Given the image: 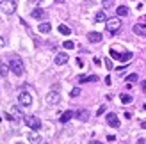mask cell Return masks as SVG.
Here are the masks:
<instances>
[{
	"instance_id": "1",
	"label": "cell",
	"mask_w": 146,
	"mask_h": 144,
	"mask_svg": "<svg viewBox=\"0 0 146 144\" xmlns=\"http://www.w3.org/2000/svg\"><path fill=\"white\" fill-rule=\"evenodd\" d=\"M9 68H11V71L14 75H23V61L20 59V57H11V61H9Z\"/></svg>"
},
{
	"instance_id": "2",
	"label": "cell",
	"mask_w": 146,
	"mask_h": 144,
	"mask_svg": "<svg viewBox=\"0 0 146 144\" xmlns=\"http://www.w3.org/2000/svg\"><path fill=\"white\" fill-rule=\"evenodd\" d=\"M5 118L9 119V121H21V119H25V116H23V112H21V109L20 107H11V110L5 114Z\"/></svg>"
},
{
	"instance_id": "3",
	"label": "cell",
	"mask_w": 146,
	"mask_h": 144,
	"mask_svg": "<svg viewBox=\"0 0 146 144\" xmlns=\"http://www.w3.org/2000/svg\"><path fill=\"white\" fill-rule=\"evenodd\" d=\"M0 11L4 14H13L16 11V2L14 0H0Z\"/></svg>"
},
{
	"instance_id": "4",
	"label": "cell",
	"mask_w": 146,
	"mask_h": 144,
	"mask_svg": "<svg viewBox=\"0 0 146 144\" xmlns=\"http://www.w3.org/2000/svg\"><path fill=\"white\" fill-rule=\"evenodd\" d=\"M105 28H107L111 34L118 32L119 28H121V20H119V18H107V21H105Z\"/></svg>"
},
{
	"instance_id": "5",
	"label": "cell",
	"mask_w": 146,
	"mask_h": 144,
	"mask_svg": "<svg viewBox=\"0 0 146 144\" xmlns=\"http://www.w3.org/2000/svg\"><path fill=\"white\" fill-rule=\"evenodd\" d=\"M111 57H112V59L121 61V62H127V61L132 59V52H127V50H123V54H119V52H116V48H111Z\"/></svg>"
},
{
	"instance_id": "6",
	"label": "cell",
	"mask_w": 146,
	"mask_h": 144,
	"mask_svg": "<svg viewBox=\"0 0 146 144\" xmlns=\"http://www.w3.org/2000/svg\"><path fill=\"white\" fill-rule=\"evenodd\" d=\"M25 125L29 128H32V130H39V128H41V121H39V118H36V116H27L25 118Z\"/></svg>"
},
{
	"instance_id": "7",
	"label": "cell",
	"mask_w": 146,
	"mask_h": 144,
	"mask_svg": "<svg viewBox=\"0 0 146 144\" xmlns=\"http://www.w3.org/2000/svg\"><path fill=\"white\" fill-rule=\"evenodd\" d=\"M45 102H46L48 105H55V103L61 102V94H59L57 91H50L48 94L45 96Z\"/></svg>"
},
{
	"instance_id": "8",
	"label": "cell",
	"mask_w": 146,
	"mask_h": 144,
	"mask_svg": "<svg viewBox=\"0 0 146 144\" xmlns=\"http://www.w3.org/2000/svg\"><path fill=\"white\" fill-rule=\"evenodd\" d=\"M18 102H20V105L29 107V105H32V96L29 94L27 91H21L20 94H18Z\"/></svg>"
},
{
	"instance_id": "9",
	"label": "cell",
	"mask_w": 146,
	"mask_h": 144,
	"mask_svg": "<svg viewBox=\"0 0 146 144\" xmlns=\"http://www.w3.org/2000/svg\"><path fill=\"white\" fill-rule=\"evenodd\" d=\"M68 59H70V57H68V54L66 52H59V54H57L55 55V66H64V64H66L68 62Z\"/></svg>"
},
{
	"instance_id": "10",
	"label": "cell",
	"mask_w": 146,
	"mask_h": 144,
	"mask_svg": "<svg viewBox=\"0 0 146 144\" xmlns=\"http://www.w3.org/2000/svg\"><path fill=\"white\" fill-rule=\"evenodd\" d=\"M107 123H109V126H112V128H119V119H118V116H116L114 112L107 114Z\"/></svg>"
},
{
	"instance_id": "11",
	"label": "cell",
	"mask_w": 146,
	"mask_h": 144,
	"mask_svg": "<svg viewBox=\"0 0 146 144\" xmlns=\"http://www.w3.org/2000/svg\"><path fill=\"white\" fill-rule=\"evenodd\" d=\"M31 16H32L34 20H43V18L46 16V13L43 11V9H34V11L31 13Z\"/></svg>"
},
{
	"instance_id": "12",
	"label": "cell",
	"mask_w": 146,
	"mask_h": 144,
	"mask_svg": "<svg viewBox=\"0 0 146 144\" xmlns=\"http://www.w3.org/2000/svg\"><path fill=\"white\" fill-rule=\"evenodd\" d=\"M87 39H89L91 43H100L102 41V34L100 32H89L87 34Z\"/></svg>"
},
{
	"instance_id": "13",
	"label": "cell",
	"mask_w": 146,
	"mask_h": 144,
	"mask_svg": "<svg viewBox=\"0 0 146 144\" xmlns=\"http://www.w3.org/2000/svg\"><path fill=\"white\" fill-rule=\"evenodd\" d=\"M75 116H77V119H78V121H82V123H86V121L89 119V112H87V110H78V112L75 114Z\"/></svg>"
},
{
	"instance_id": "14",
	"label": "cell",
	"mask_w": 146,
	"mask_h": 144,
	"mask_svg": "<svg viewBox=\"0 0 146 144\" xmlns=\"http://www.w3.org/2000/svg\"><path fill=\"white\" fill-rule=\"evenodd\" d=\"M94 21L96 23H102V21H107V14L104 11H98L96 14H94Z\"/></svg>"
},
{
	"instance_id": "15",
	"label": "cell",
	"mask_w": 146,
	"mask_h": 144,
	"mask_svg": "<svg viewBox=\"0 0 146 144\" xmlns=\"http://www.w3.org/2000/svg\"><path fill=\"white\" fill-rule=\"evenodd\" d=\"M38 30H39V32H43V34H48L50 30H52V25H50V23H39Z\"/></svg>"
},
{
	"instance_id": "16",
	"label": "cell",
	"mask_w": 146,
	"mask_h": 144,
	"mask_svg": "<svg viewBox=\"0 0 146 144\" xmlns=\"http://www.w3.org/2000/svg\"><path fill=\"white\" fill-rule=\"evenodd\" d=\"M27 139H29V142H41L39 133H36V132H31V133L27 135Z\"/></svg>"
},
{
	"instance_id": "17",
	"label": "cell",
	"mask_w": 146,
	"mask_h": 144,
	"mask_svg": "<svg viewBox=\"0 0 146 144\" xmlns=\"http://www.w3.org/2000/svg\"><path fill=\"white\" fill-rule=\"evenodd\" d=\"M96 80H98L96 75H91V77H78V82H80V84H84V82H96Z\"/></svg>"
},
{
	"instance_id": "18",
	"label": "cell",
	"mask_w": 146,
	"mask_h": 144,
	"mask_svg": "<svg viewBox=\"0 0 146 144\" xmlns=\"http://www.w3.org/2000/svg\"><path fill=\"white\" fill-rule=\"evenodd\" d=\"M73 116H75V114H73L71 110H66V112H64L62 116H61V123H68V121H70Z\"/></svg>"
},
{
	"instance_id": "19",
	"label": "cell",
	"mask_w": 146,
	"mask_h": 144,
	"mask_svg": "<svg viewBox=\"0 0 146 144\" xmlns=\"http://www.w3.org/2000/svg\"><path fill=\"white\" fill-rule=\"evenodd\" d=\"M134 32L137 34V36H141V38H146V32H144V28L137 23V25H134Z\"/></svg>"
},
{
	"instance_id": "20",
	"label": "cell",
	"mask_w": 146,
	"mask_h": 144,
	"mask_svg": "<svg viewBox=\"0 0 146 144\" xmlns=\"http://www.w3.org/2000/svg\"><path fill=\"white\" fill-rule=\"evenodd\" d=\"M116 13H118V16H127V14H128V7L119 5L118 9H116Z\"/></svg>"
},
{
	"instance_id": "21",
	"label": "cell",
	"mask_w": 146,
	"mask_h": 144,
	"mask_svg": "<svg viewBox=\"0 0 146 144\" xmlns=\"http://www.w3.org/2000/svg\"><path fill=\"white\" fill-rule=\"evenodd\" d=\"M7 71H9V69H7V66L4 64V61L0 59V75H2V77H7Z\"/></svg>"
},
{
	"instance_id": "22",
	"label": "cell",
	"mask_w": 146,
	"mask_h": 144,
	"mask_svg": "<svg viewBox=\"0 0 146 144\" xmlns=\"http://www.w3.org/2000/svg\"><path fill=\"white\" fill-rule=\"evenodd\" d=\"M59 32H61V34H64V36H70V34H71L70 27H66V25H59Z\"/></svg>"
},
{
	"instance_id": "23",
	"label": "cell",
	"mask_w": 146,
	"mask_h": 144,
	"mask_svg": "<svg viewBox=\"0 0 146 144\" xmlns=\"http://www.w3.org/2000/svg\"><path fill=\"white\" fill-rule=\"evenodd\" d=\"M119 98H121V103H130V102H132V100H134V98L130 96V94H121Z\"/></svg>"
},
{
	"instance_id": "24",
	"label": "cell",
	"mask_w": 146,
	"mask_h": 144,
	"mask_svg": "<svg viewBox=\"0 0 146 144\" xmlns=\"http://www.w3.org/2000/svg\"><path fill=\"white\" fill-rule=\"evenodd\" d=\"M64 48H66V50L75 48V43H73V41H64Z\"/></svg>"
},
{
	"instance_id": "25",
	"label": "cell",
	"mask_w": 146,
	"mask_h": 144,
	"mask_svg": "<svg viewBox=\"0 0 146 144\" xmlns=\"http://www.w3.org/2000/svg\"><path fill=\"white\" fill-rule=\"evenodd\" d=\"M137 23H139L141 27H146V16H141L139 20H137Z\"/></svg>"
},
{
	"instance_id": "26",
	"label": "cell",
	"mask_w": 146,
	"mask_h": 144,
	"mask_svg": "<svg viewBox=\"0 0 146 144\" xmlns=\"http://www.w3.org/2000/svg\"><path fill=\"white\" fill-rule=\"evenodd\" d=\"M127 80H128V82H135V80H137V75H135V73L128 75V77H127Z\"/></svg>"
},
{
	"instance_id": "27",
	"label": "cell",
	"mask_w": 146,
	"mask_h": 144,
	"mask_svg": "<svg viewBox=\"0 0 146 144\" xmlns=\"http://www.w3.org/2000/svg\"><path fill=\"white\" fill-rule=\"evenodd\" d=\"M78 94H80V89H78V87H75V89L71 91V98H77Z\"/></svg>"
},
{
	"instance_id": "28",
	"label": "cell",
	"mask_w": 146,
	"mask_h": 144,
	"mask_svg": "<svg viewBox=\"0 0 146 144\" xmlns=\"http://www.w3.org/2000/svg\"><path fill=\"white\" fill-rule=\"evenodd\" d=\"M105 68H107V69H112V62H111V59H105Z\"/></svg>"
},
{
	"instance_id": "29",
	"label": "cell",
	"mask_w": 146,
	"mask_h": 144,
	"mask_svg": "<svg viewBox=\"0 0 146 144\" xmlns=\"http://www.w3.org/2000/svg\"><path fill=\"white\" fill-rule=\"evenodd\" d=\"M4 46H5V39L2 38V36H0V50H2Z\"/></svg>"
},
{
	"instance_id": "30",
	"label": "cell",
	"mask_w": 146,
	"mask_h": 144,
	"mask_svg": "<svg viewBox=\"0 0 146 144\" xmlns=\"http://www.w3.org/2000/svg\"><path fill=\"white\" fill-rule=\"evenodd\" d=\"M104 112H105V107H100V109H98V112H96V114H98V116H102V114H104Z\"/></svg>"
},
{
	"instance_id": "31",
	"label": "cell",
	"mask_w": 146,
	"mask_h": 144,
	"mask_svg": "<svg viewBox=\"0 0 146 144\" xmlns=\"http://www.w3.org/2000/svg\"><path fill=\"white\" fill-rule=\"evenodd\" d=\"M107 141H111V142H114V141H116V135H109V137H107Z\"/></svg>"
},
{
	"instance_id": "32",
	"label": "cell",
	"mask_w": 146,
	"mask_h": 144,
	"mask_svg": "<svg viewBox=\"0 0 146 144\" xmlns=\"http://www.w3.org/2000/svg\"><path fill=\"white\" fill-rule=\"evenodd\" d=\"M141 128H143V130H146V121H143V123H141Z\"/></svg>"
},
{
	"instance_id": "33",
	"label": "cell",
	"mask_w": 146,
	"mask_h": 144,
	"mask_svg": "<svg viewBox=\"0 0 146 144\" xmlns=\"http://www.w3.org/2000/svg\"><path fill=\"white\" fill-rule=\"evenodd\" d=\"M41 0H31V4H39Z\"/></svg>"
},
{
	"instance_id": "34",
	"label": "cell",
	"mask_w": 146,
	"mask_h": 144,
	"mask_svg": "<svg viewBox=\"0 0 146 144\" xmlns=\"http://www.w3.org/2000/svg\"><path fill=\"white\" fill-rule=\"evenodd\" d=\"M55 2H57V4H61V2H64V0H55Z\"/></svg>"
},
{
	"instance_id": "35",
	"label": "cell",
	"mask_w": 146,
	"mask_h": 144,
	"mask_svg": "<svg viewBox=\"0 0 146 144\" xmlns=\"http://www.w3.org/2000/svg\"><path fill=\"white\" fill-rule=\"evenodd\" d=\"M104 2H105V0H104Z\"/></svg>"
}]
</instances>
